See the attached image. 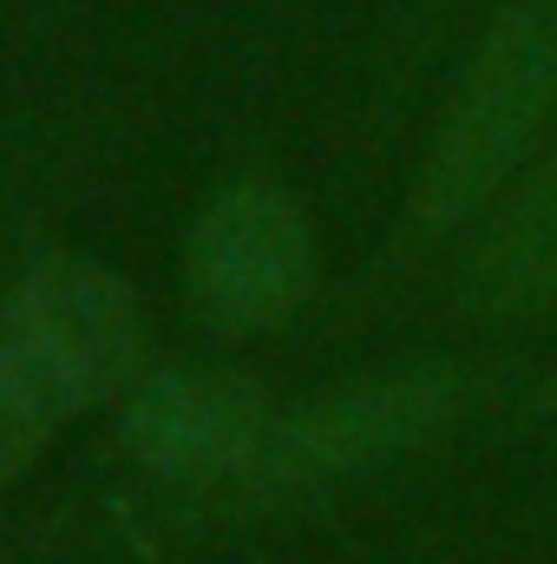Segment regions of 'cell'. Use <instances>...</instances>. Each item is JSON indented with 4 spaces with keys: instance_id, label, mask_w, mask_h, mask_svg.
Segmentation results:
<instances>
[{
    "instance_id": "cell-1",
    "label": "cell",
    "mask_w": 557,
    "mask_h": 564,
    "mask_svg": "<svg viewBox=\"0 0 557 564\" xmlns=\"http://www.w3.org/2000/svg\"><path fill=\"white\" fill-rule=\"evenodd\" d=\"M557 106V13L545 0L505 7L485 40L472 46L433 151L419 164L414 210L426 230L466 224L485 197L505 191V177L525 164L532 139L545 132Z\"/></svg>"
},
{
    "instance_id": "cell-7",
    "label": "cell",
    "mask_w": 557,
    "mask_h": 564,
    "mask_svg": "<svg viewBox=\"0 0 557 564\" xmlns=\"http://www.w3.org/2000/svg\"><path fill=\"white\" fill-rule=\"evenodd\" d=\"M66 421H73V401L53 388V375L0 322V479H13L20 466H33L46 453V440Z\"/></svg>"
},
{
    "instance_id": "cell-4",
    "label": "cell",
    "mask_w": 557,
    "mask_h": 564,
    "mask_svg": "<svg viewBox=\"0 0 557 564\" xmlns=\"http://www.w3.org/2000/svg\"><path fill=\"white\" fill-rule=\"evenodd\" d=\"M0 322L53 375V388L73 401V414L106 401L112 388H125L144 348L139 295L125 289V276H112L106 263H86V257L33 263L7 289Z\"/></svg>"
},
{
    "instance_id": "cell-2",
    "label": "cell",
    "mask_w": 557,
    "mask_h": 564,
    "mask_svg": "<svg viewBox=\"0 0 557 564\" xmlns=\"http://www.w3.org/2000/svg\"><path fill=\"white\" fill-rule=\"evenodd\" d=\"M459 401H466V375L446 368V361L341 381V388L315 394L308 408L282 414L270 446H263V459H256V473L243 486H256L270 499L341 486L354 473H374V466L426 446L439 426L459 414Z\"/></svg>"
},
{
    "instance_id": "cell-6",
    "label": "cell",
    "mask_w": 557,
    "mask_h": 564,
    "mask_svg": "<svg viewBox=\"0 0 557 564\" xmlns=\"http://www.w3.org/2000/svg\"><path fill=\"white\" fill-rule=\"evenodd\" d=\"M466 302L479 315H545L557 308V158L532 171L492 217L466 263Z\"/></svg>"
},
{
    "instance_id": "cell-3",
    "label": "cell",
    "mask_w": 557,
    "mask_h": 564,
    "mask_svg": "<svg viewBox=\"0 0 557 564\" xmlns=\"http://www.w3.org/2000/svg\"><path fill=\"white\" fill-rule=\"evenodd\" d=\"M184 276L204 315H217L223 328H270L315 289L308 210L263 177L223 184L190 224Z\"/></svg>"
},
{
    "instance_id": "cell-5",
    "label": "cell",
    "mask_w": 557,
    "mask_h": 564,
    "mask_svg": "<svg viewBox=\"0 0 557 564\" xmlns=\"http://www.w3.org/2000/svg\"><path fill=\"white\" fill-rule=\"evenodd\" d=\"M276 408L256 381L243 375H157L119 414V440L139 453L151 473L171 479H250L270 433Z\"/></svg>"
}]
</instances>
